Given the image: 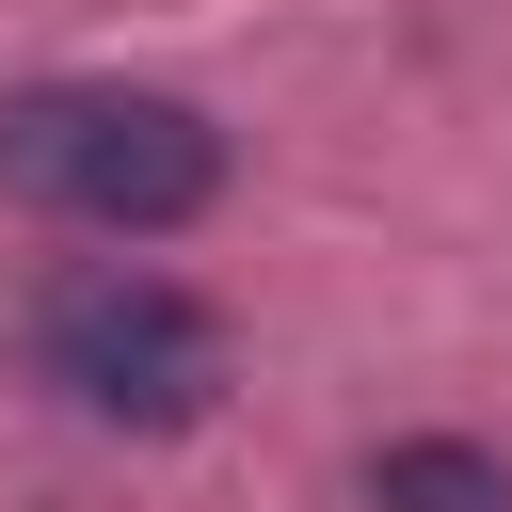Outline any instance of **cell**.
Masks as SVG:
<instances>
[{
    "label": "cell",
    "mask_w": 512,
    "mask_h": 512,
    "mask_svg": "<svg viewBox=\"0 0 512 512\" xmlns=\"http://www.w3.org/2000/svg\"><path fill=\"white\" fill-rule=\"evenodd\" d=\"M0 192L96 240H176L224 192V128L160 80H16L0 96Z\"/></svg>",
    "instance_id": "cell-1"
},
{
    "label": "cell",
    "mask_w": 512,
    "mask_h": 512,
    "mask_svg": "<svg viewBox=\"0 0 512 512\" xmlns=\"http://www.w3.org/2000/svg\"><path fill=\"white\" fill-rule=\"evenodd\" d=\"M32 368H48L80 416H112V432H192V416L224 400V320H208L176 272H144V256H80V272H48V304H32Z\"/></svg>",
    "instance_id": "cell-2"
},
{
    "label": "cell",
    "mask_w": 512,
    "mask_h": 512,
    "mask_svg": "<svg viewBox=\"0 0 512 512\" xmlns=\"http://www.w3.org/2000/svg\"><path fill=\"white\" fill-rule=\"evenodd\" d=\"M368 512H512V464L480 432H400L368 448Z\"/></svg>",
    "instance_id": "cell-3"
}]
</instances>
